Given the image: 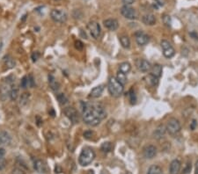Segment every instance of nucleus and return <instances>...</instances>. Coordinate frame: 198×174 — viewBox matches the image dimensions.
<instances>
[{
	"mask_svg": "<svg viewBox=\"0 0 198 174\" xmlns=\"http://www.w3.org/2000/svg\"><path fill=\"white\" fill-rule=\"evenodd\" d=\"M14 85V79L13 77H8L3 80L0 85V98L3 100H6L7 96H9L10 92Z\"/></svg>",
	"mask_w": 198,
	"mask_h": 174,
	"instance_id": "obj_4",
	"label": "nucleus"
},
{
	"mask_svg": "<svg viewBox=\"0 0 198 174\" xmlns=\"http://www.w3.org/2000/svg\"><path fill=\"white\" fill-rule=\"evenodd\" d=\"M75 48H76L78 50H82V49H84V43H83L81 41L78 40V41L75 42Z\"/></svg>",
	"mask_w": 198,
	"mask_h": 174,
	"instance_id": "obj_37",
	"label": "nucleus"
},
{
	"mask_svg": "<svg viewBox=\"0 0 198 174\" xmlns=\"http://www.w3.org/2000/svg\"><path fill=\"white\" fill-rule=\"evenodd\" d=\"M142 22L146 26H153L156 23V17L151 13L145 14L142 17Z\"/></svg>",
	"mask_w": 198,
	"mask_h": 174,
	"instance_id": "obj_18",
	"label": "nucleus"
},
{
	"mask_svg": "<svg viewBox=\"0 0 198 174\" xmlns=\"http://www.w3.org/2000/svg\"><path fill=\"white\" fill-rule=\"evenodd\" d=\"M116 78L117 81H118L120 84H122L123 86L127 84V77H126V74H124V73H123V72H121V71H119V72L117 73Z\"/></svg>",
	"mask_w": 198,
	"mask_h": 174,
	"instance_id": "obj_30",
	"label": "nucleus"
},
{
	"mask_svg": "<svg viewBox=\"0 0 198 174\" xmlns=\"http://www.w3.org/2000/svg\"><path fill=\"white\" fill-rule=\"evenodd\" d=\"M29 97H30V93L28 92H24L21 94L20 98V106H24L28 103L29 100Z\"/></svg>",
	"mask_w": 198,
	"mask_h": 174,
	"instance_id": "obj_28",
	"label": "nucleus"
},
{
	"mask_svg": "<svg viewBox=\"0 0 198 174\" xmlns=\"http://www.w3.org/2000/svg\"><path fill=\"white\" fill-rule=\"evenodd\" d=\"M56 99H57V100L59 101V103L62 104V105H65V104L68 103V98H67L63 93H59V94H57V95H56Z\"/></svg>",
	"mask_w": 198,
	"mask_h": 174,
	"instance_id": "obj_34",
	"label": "nucleus"
},
{
	"mask_svg": "<svg viewBox=\"0 0 198 174\" xmlns=\"http://www.w3.org/2000/svg\"><path fill=\"white\" fill-rule=\"evenodd\" d=\"M151 74L158 78H159L162 75V66L159 64H155L151 69Z\"/></svg>",
	"mask_w": 198,
	"mask_h": 174,
	"instance_id": "obj_23",
	"label": "nucleus"
},
{
	"mask_svg": "<svg viewBox=\"0 0 198 174\" xmlns=\"http://www.w3.org/2000/svg\"><path fill=\"white\" fill-rule=\"evenodd\" d=\"M50 17L55 22L64 23L67 20L68 16L65 11L60 9H54L50 12Z\"/></svg>",
	"mask_w": 198,
	"mask_h": 174,
	"instance_id": "obj_6",
	"label": "nucleus"
},
{
	"mask_svg": "<svg viewBox=\"0 0 198 174\" xmlns=\"http://www.w3.org/2000/svg\"><path fill=\"white\" fill-rule=\"evenodd\" d=\"M103 25L107 29H109L110 31H116L119 27V23H118L117 20H116V19L105 20L103 21Z\"/></svg>",
	"mask_w": 198,
	"mask_h": 174,
	"instance_id": "obj_14",
	"label": "nucleus"
},
{
	"mask_svg": "<svg viewBox=\"0 0 198 174\" xmlns=\"http://www.w3.org/2000/svg\"><path fill=\"white\" fill-rule=\"evenodd\" d=\"M180 167H181V163H180V160H178V159L173 160L169 166L170 174H179L180 170Z\"/></svg>",
	"mask_w": 198,
	"mask_h": 174,
	"instance_id": "obj_17",
	"label": "nucleus"
},
{
	"mask_svg": "<svg viewBox=\"0 0 198 174\" xmlns=\"http://www.w3.org/2000/svg\"><path fill=\"white\" fill-rule=\"evenodd\" d=\"M160 46L163 49V55L166 58H171L174 56L175 50L171 45V43L166 40H162L160 42Z\"/></svg>",
	"mask_w": 198,
	"mask_h": 174,
	"instance_id": "obj_8",
	"label": "nucleus"
},
{
	"mask_svg": "<svg viewBox=\"0 0 198 174\" xmlns=\"http://www.w3.org/2000/svg\"><path fill=\"white\" fill-rule=\"evenodd\" d=\"M94 158H95V152L93 151V149L89 147H86L82 149L78 157V163L82 166H87L90 163H92Z\"/></svg>",
	"mask_w": 198,
	"mask_h": 174,
	"instance_id": "obj_3",
	"label": "nucleus"
},
{
	"mask_svg": "<svg viewBox=\"0 0 198 174\" xmlns=\"http://www.w3.org/2000/svg\"><path fill=\"white\" fill-rule=\"evenodd\" d=\"M166 128V132H168L172 135L178 134L181 129V126H180V121L175 118H171L167 121Z\"/></svg>",
	"mask_w": 198,
	"mask_h": 174,
	"instance_id": "obj_5",
	"label": "nucleus"
},
{
	"mask_svg": "<svg viewBox=\"0 0 198 174\" xmlns=\"http://www.w3.org/2000/svg\"><path fill=\"white\" fill-rule=\"evenodd\" d=\"M49 84L50 88H51L54 92L58 91L59 88H60V84L56 80V78H55L54 76H52V75H49Z\"/></svg>",
	"mask_w": 198,
	"mask_h": 174,
	"instance_id": "obj_22",
	"label": "nucleus"
},
{
	"mask_svg": "<svg viewBox=\"0 0 198 174\" xmlns=\"http://www.w3.org/2000/svg\"><path fill=\"white\" fill-rule=\"evenodd\" d=\"M131 70V65L130 63L128 62H124V63H122L120 65H119V71L124 73V74H128Z\"/></svg>",
	"mask_w": 198,
	"mask_h": 174,
	"instance_id": "obj_25",
	"label": "nucleus"
},
{
	"mask_svg": "<svg viewBox=\"0 0 198 174\" xmlns=\"http://www.w3.org/2000/svg\"><path fill=\"white\" fill-rule=\"evenodd\" d=\"M87 29L90 33V35H92V38L94 39H98L101 36V26L98 22L96 21H91L87 24Z\"/></svg>",
	"mask_w": 198,
	"mask_h": 174,
	"instance_id": "obj_7",
	"label": "nucleus"
},
{
	"mask_svg": "<svg viewBox=\"0 0 198 174\" xmlns=\"http://www.w3.org/2000/svg\"><path fill=\"white\" fill-rule=\"evenodd\" d=\"M162 20H163V22L164 24L166 26V27H170L171 26V23H172V20H171V17L167 14H165L163 15L162 17Z\"/></svg>",
	"mask_w": 198,
	"mask_h": 174,
	"instance_id": "obj_36",
	"label": "nucleus"
},
{
	"mask_svg": "<svg viewBox=\"0 0 198 174\" xmlns=\"http://www.w3.org/2000/svg\"><path fill=\"white\" fill-rule=\"evenodd\" d=\"M5 155H6V149L4 148H0V170H3L6 167V159H5Z\"/></svg>",
	"mask_w": 198,
	"mask_h": 174,
	"instance_id": "obj_29",
	"label": "nucleus"
},
{
	"mask_svg": "<svg viewBox=\"0 0 198 174\" xmlns=\"http://www.w3.org/2000/svg\"><path fill=\"white\" fill-rule=\"evenodd\" d=\"M63 113H64L65 116H66V117H67L73 124L78 123V121H79V115H78V111H77L74 107H72V106H68V107L64 108Z\"/></svg>",
	"mask_w": 198,
	"mask_h": 174,
	"instance_id": "obj_9",
	"label": "nucleus"
},
{
	"mask_svg": "<svg viewBox=\"0 0 198 174\" xmlns=\"http://www.w3.org/2000/svg\"><path fill=\"white\" fill-rule=\"evenodd\" d=\"M121 14L128 20H135L137 16L136 10L130 6H123L121 8Z\"/></svg>",
	"mask_w": 198,
	"mask_h": 174,
	"instance_id": "obj_10",
	"label": "nucleus"
},
{
	"mask_svg": "<svg viewBox=\"0 0 198 174\" xmlns=\"http://www.w3.org/2000/svg\"><path fill=\"white\" fill-rule=\"evenodd\" d=\"M143 155L146 159H151L157 155V148L154 145H146L143 149Z\"/></svg>",
	"mask_w": 198,
	"mask_h": 174,
	"instance_id": "obj_11",
	"label": "nucleus"
},
{
	"mask_svg": "<svg viewBox=\"0 0 198 174\" xmlns=\"http://www.w3.org/2000/svg\"><path fill=\"white\" fill-rule=\"evenodd\" d=\"M166 133V126L163 125V124H160L154 130V132L152 134V136H153V138H155L157 140H160V139H162L165 136Z\"/></svg>",
	"mask_w": 198,
	"mask_h": 174,
	"instance_id": "obj_13",
	"label": "nucleus"
},
{
	"mask_svg": "<svg viewBox=\"0 0 198 174\" xmlns=\"http://www.w3.org/2000/svg\"><path fill=\"white\" fill-rule=\"evenodd\" d=\"M10 98L12 100H16L19 97V89L15 86V85L13 86L11 92H10V94H9Z\"/></svg>",
	"mask_w": 198,
	"mask_h": 174,
	"instance_id": "obj_33",
	"label": "nucleus"
},
{
	"mask_svg": "<svg viewBox=\"0 0 198 174\" xmlns=\"http://www.w3.org/2000/svg\"><path fill=\"white\" fill-rule=\"evenodd\" d=\"M4 63H5V65L7 67V69H13L15 67L16 65V62L15 60L9 55L6 56L4 57Z\"/></svg>",
	"mask_w": 198,
	"mask_h": 174,
	"instance_id": "obj_24",
	"label": "nucleus"
},
{
	"mask_svg": "<svg viewBox=\"0 0 198 174\" xmlns=\"http://www.w3.org/2000/svg\"><path fill=\"white\" fill-rule=\"evenodd\" d=\"M108 88L109 93L113 97H120L123 91H124V86L120 84L117 79L115 77H110L109 79V84H108Z\"/></svg>",
	"mask_w": 198,
	"mask_h": 174,
	"instance_id": "obj_2",
	"label": "nucleus"
},
{
	"mask_svg": "<svg viewBox=\"0 0 198 174\" xmlns=\"http://www.w3.org/2000/svg\"><path fill=\"white\" fill-rule=\"evenodd\" d=\"M196 121H195V120H192V122H191V125H190V128L192 129V130H194V128H195V126H196Z\"/></svg>",
	"mask_w": 198,
	"mask_h": 174,
	"instance_id": "obj_43",
	"label": "nucleus"
},
{
	"mask_svg": "<svg viewBox=\"0 0 198 174\" xmlns=\"http://www.w3.org/2000/svg\"><path fill=\"white\" fill-rule=\"evenodd\" d=\"M151 64L150 62H148L145 59H142L139 60V63H138V69L142 71V72H148L151 70Z\"/></svg>",
	"mask_w": 198,
	"mask_h": 174,
	"instance_id": "obj_19",
	"label": "nucleus"
},
{
	"mask_svg": "<svg viewBox=\"0 0 198 174\" xmlns=\"http://www.w3.org/2000/svg\"><path fill=\"white\" fill-rule=\"evenodd\" d=\"M34 85H35V81H34V77L32 75L25 76L20 81V86L23 89L32 88V87H34Z\"/></svg>",
	"mask_w": 198,
	"mask_h": 174,
	"instance_id": "obj_15",
	"label": "nucleus"
},
{
	"mask_svg": "<svg viewBox=\"0 0 198 174\" xmlns=\"http://www.w3.org/2000/svg\"><path fill=\"white\" fill-rule=\"evenodd\" d=\"M34 168H35V170L37 172H39L41 174H44V173L47 172V165L41 159H37V160L35 161V163H34Z\"/></svg>",
	"mask_w": 198,
	"mask_h": 174,
	"instance_id": "obj_16",
	"label": "nucleus"
},
{
	"mask_svg": "<svg viewBox=\"0 0 198 174\" xmlns=\"http://www.w3.org/2000/svg\"><path fill=\"white\" fill-rule=\"evenodd\" d=\"M146 174H164L163 170L159 165H151L149 169Z\"/></svg>",
	"mask_w": 198,
	"mask_h": 174,
	"instance_id": "obj_26",
	"label": "nucleus"
},
{
	"mask_svg": "<svg viewBox=\"0 0 198 174\" xmlns=\"http://www.w3.org/2000/svg\"><path fill=\"white\" fill-rule=\"evenodd\" d=\"M11 141L12 138L7 132L6 131L0 132V144H9Z\"/></svg>",
	"mask_w": 198,
	"mask_h": 174,
	"instance_id": "obj_21",
	"label": "nucleus"
},
{
	"mask_svg": "<svg viewBox=\"0 0 198 174\" xmlns=\"http://www.w3.org/2000/svg\"><path fill=\"white\" fill-rule=\"evenodd\" d=\"M136 37V42L139 46H144L148 43L149 42V36L144 34L143 31H138L135 34Z\"/></svg>",
	"mask_w": 198,
	"mask_h": 174,
	"instance_id": "obj_12",
	"label": "nucleus"
},
{
	"mask_svg": "<svg viewBox=\"0 0 198 174\" xmlns=\"http://www.w3.org/2000/svg\"><path fill=\"white\" fill-rule=\"evenodd\" d=\"M191 163H187V164H186V167H185V169H184V170H183V174H188L189 172H190V170H191Z\"/></svg>",
	"mask_w": 198,
	"mask_h": 174,
	"instance_id": "obj_40",
	"label": "nucleus"
},
{
	"mask_svg": "<svg viewBox=\"0 0 198 174\" xmlns=\"http://www.w3.org/2000/svg\"><path fill=\"white\" fill-rule=\"evenodd\" d=\"M146 79H147V83L150 85H151V86H156L159 84V78L156 77H154V76H152L151 74L148 75V77H146Z\"/></svg>",
	"mask_w": 198,
	"mask_h": 174,
	"instance_id": "obj_32",
	"label": "nucleus"
},
{
	"mask_svg": "<svg viewBox=\"0 0 198 174\" xmlns=\"http://www.w3.org/2000/svg\"><path fill=\"white\" fill-rule=\"evenodd\" d=\"M88 174H94V172H93V170H89Z\"/></svg>",
	"mask_w": 198,
	"mask_h": 174,
	"instance_id": "obj_46",
	"label": "nucleus"
},
{
	"mask_svg": "<svg viewBox=\"0 0 198 174\" xmlns=\"http://www.w3.org/2000/svg\"><path fill=\"white\" fill-rule=\"evenodd\" d=\"M40 57V53L39 52H34L31 56V58L33 60V62H36Z\"/></svg>",
	"mask_w": 198,
	"mask_h": 174,
	"instance_id": "obj_41",
	"label": "nucleus"
},
{
	"mask_svg": "<svg viewBox=\"0 0 198 174\" xmlns=\"http://www.w3.org/2000/svg\"><path fill=\"white\" fill-rule=\"evenodd\" d=\"M82 115L84 121L87 125L95 127L106 118L107 112L100 104L82 103Z\"/></svg>",
	"mask_w": 198,
	"mask_h": 174,
	"instance_id": "obj_1",
	"label": "nucleus"
},
{
	"mask_svg": "<svg viewBox=\"0 0 198 174\" xmlns=\"http://www.w3.org/2000/svg\"><path fill=\"white\" fill-rule=\"evenodd\" d=\"M112 149H113V145H112V143H111L110 142H103V143L101 144V151L104 152V153H109V152H110V151L112 150Z\"/></svg>",
	"mask_w": 198,
	"mask_h": 174,
	"instance_id": "obj_31",
	"label": "nucleus"
},
{
	"mask_svg": "<svg viewBox=\"0 0 198 174\" xmlns=\"http://www.w3.org/2000/svg\"><path fill=\"white\" fill-rule=\"evenodd\" d=\"M49 114H51V116H52V117H54V116L56 115V113H55V112H54V110H53V109H51V110H50Z\"/></svg>",
	"mask_w": 198,
	"mask_h": 174,
	"instance_id": "obj_45",
	"label": "nucleus"
},
{
	"mask_svg": "<svg viewBox=\"0 0 198 174\" xmlns=\"http://www.w3.org/2000/svg\"><path fill=\"white\" fill-rule=\"evenodd\" d=\"M92 135H93V132L91 131V130H87V131H85V132L84 133V137H85V139H88V140L92 139Z\"/></svg>",
	"mask_w": 198,
	"mask_h": 174,
	"instance_id": "obj_39",
	"label": "nucleus"
},
{
	"mask_svg": "<svg viewBox=\"0 0 198 174\" xmlns=\"http://www.w3.org/2000/svg\"><path fill=\"white\" fill-rule=\"evenodd\" d=\"M121 45L124 48V49H130V40L127 35H122L119 37Z\"/></svg>",
	"mask_w": 198,
	"mask_h": 174,
	"instance_id": "obj_27",
	"label": "nucleus"
},
{
	"mask_svg": "<svg viewBox=\"0 0 198 174\" xmlns=\"http://www.w3.org/2000/svg\"><path fill=\"white\" fill-rule=\"evenodd\" d=\"M194 174H198V160L195 162L194 164Z\"/></svg>",
	"mask_w": 198,
	"mask_h": 174,
	"instance_id": "obj_44",
	"label": "nucleus"
},
{
	"mask_svg": "<svg viewBox=\"0 0 198 174\" xmlns=\"http://www.w3.org/2000/svg\"><path fill=\"white\" fill-rule=\"evenodd\" d=\"M101 174H108V173H107V172H106L105 170H102V172H101Z\"/></svg>",
	"mask_w": 198,
	"mask_h": 174,
	"instance_id": "obj_47",
	"label": "nucleus"
},
{
	"mask_svg": "<svg viewBox=\"0 0 198 174\" xmlns=\"http://www.w3.org/2000/svg\"><path fill=\"white\" fill-rule=\"evenodd\" d=\"M129 97H130V101L131 104H135L136 101H137V96H136V93L135 92L133 91V89H131L130 92H129Z\"/></svg>",
	"mask_w": 198,
	"mask_h": 174,
	"instance_id": "obj_35",
	"label": "nucleus"
},
{
	"mask_svg": "<svg viewBox=\"0 0 198 174\" xmlns=\"http://www.w3.org/2000/svg\"><path fill=\"white\" fill-rule=\"evenodd\" d=\"M13 174H26V172L22 168L16 167L13 170Z\"/></svg>",
	"mask_w": 198,
	"mask_h": 174,
	"instance_id": "obj_38",
	"label": "nucleus"
},
{
	"mask_svg": "<svg viewBox=\"0 0 198 174\" xmlns=\"http://www.w3.org/2000/svg\"><path fill=\"white\" fill-rule=\"evenodd\" d=\"M103 91H104V86H103V85H98V86L94 87V88L91 91V92H90V97L94 98V99L101 97V95L102 94Z\"/></svg>",
	"mask_w": 198,
	"mask_h": 174,
	"instance_id": "obj_20",
	"label": "nucleus"
},
{
	"mask_svg": "<svg viewBox=\"0 0 198 174\" xmlns=\"http://www.w3.org/2000/svg\"><path fill=\"white\" fill-rule=\"evenodd\" d=\"M122 2L124 4V6H131L132 4H134L135 0H122Z\"/></svg>",
	"mask_w": 198,
	"mask_h": 174,
	"instance_id": "obj_42",
	"label": "nucleus"
}]
</instances>
